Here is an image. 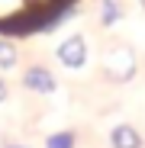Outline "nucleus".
Returning <instances> with one entry per match:
<instances>
[{
	"label": "nucleus",
	"mask_w": 145,
	"mask_h": 148,
	"mask_svg": "<svg viewBox=\"0 0 145 148\" xmlns=\"http://www.w3.org/2000/svg\"><path fill=\"white\" fill-rule=\"evenodd\" d=\"M103 74H107V81H129L135 74V58L126 45H113L103 55Z\"/></svg>",
	"instance_id": "1"
},
{
	"label": "nucleus",
	"mask_w": 145,
	"mask_h": 148,
	"mask_svg": "<svg viewBox=\"0 0 145 148\" xmlns=\"http://www.w3.org/2000/svg\"><path fill=\"white\" fill-rule=\"evenodd\" d=\"M58 58H61V64H68V68H81L84 58H87V45H84V39H81V36L65 39V42L58 45Z\"/></svg>",
	"instance_id": "2"
},
{
	"label": "nucleus",
	"mask_w": 145,
	"mask_h": 148,
	"mask_svg": "<svg viewBox=\"0 0 145 148\" xmlns=\"http://www.w3.org/2000/svg\"><path fill=\"white\" fill-rule=\"evenodd\" d=\"M23 84H26L29 90H39V93H52L55 90V77L45 68H29L26 74H23Z\"/></svg>",
	"instance_id": "3"
},
{
	"label": "nucleus",
	"mask_w": 145,
	"mask_h": 148,
	"mask_svg": "<svg viewBox=\"0 0 145 148\" xmlns=\"http://www.w3.org/2000/svg\"><path fill=\"white\" fill-rule=\"evenodd\" d=\"M110 142H113V148H142V138L132 126H116Z\"/></svg>",
	"instance_id": "4"
},
{
	"label": "nucleus",
	"mask_w": 145,
	"mask_h": 148,
	"mask_svg": "<svg viewBox=\"0 0 145 148\" xmlns=\"http://www.w3.org/2000/svg\"><path fill=\"white\" fill-rule=\"evenodd\" d=\"M13 64H16V48H13V42L0 39V68H13Z\"/></svg>",
	"instance_id": "5"
},
{
	"label": "nucleus",
	"mask_w": 145,
	"mask_h": 148,
	"mask_svg": "<svg viewBox=\"0 0 145 148\" xmlns=\"http://www.w3.org/2000/svg\"><path fill=\"white\" fill-rule=\"evenodd\" d=\"M100 7H103V26H113L119 19V3L116 0H100Z\"/></svg>",
	"instance_id": "6"
},
{
	"label": "nucleus",
	"mask_w": 145,
	"mask_h": 148,
	"mask_svg": "<svg viewBox=\"0 0 145 148\" xmlns=\"http://www.w3.org/2000/svg\"><path fill=\"white\" fill-rule=\"evenodd\" d=\"M48 148H74V135L71 132H58V135H48V142H45Z\"/></svg>",
	"instance_id": "7"
},
{
	"label": "nucleus",
	"mask_w": 145,
	"mask_h": 148,
	"mask_svg": "<svg viewBox=\"0 0 145 148\" xmlns=\"http://www.w3.org/2000/svg\"><path fill=\"white\" fill-rule=\"evenodd\" d=\"M3 100H7V84L0 81V103H3Z\"/></svg>",
	"instance_id": "8"
},
{
	"label": "nucleus",
	"mask_w": 145,
	"mask_h": 148,
	"mask_svg": "<svg viewBox=\"0 0 145 148\" xmlns=\"http://www.w3.org/2000/svg\"><path fill=\"white\" fill-rule=\"evenodd\" d=\"M139 3H142V10H145V0H139Z\"/></svg>",
	"instance_id": "9"
}]
</instances>
